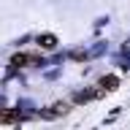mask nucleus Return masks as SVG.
<instances>
[{
    "mask_svg": "<svg viewBox=\"0 0 130 130\" xmlns=\"http://www.w3.org/2000/svg\"><path fill=\"white\" fill-rule=\"evenodd\" d=\"M19 119V114L16 111H6V114H0V122H16Z\"/></svg>",
    "mask_w": 130,
    "mask_h": 130,
    "instance_id": "obj_1",
    "label": "nucleus"
},
{
    "mask_svg": "<svg viewBox=\"0 0 130 130\" xmlns=\"http://www.w3.org/2000/svg\"><path fill=\"white\" fill-rule=\"evenodd\" d=\"M100 87H103V89H114V87H117V79H114V76H108V79L100 81Z\"/></svg>",
    "mask_w": 130,
    "mask_h": 130,
    "instance_id": "obj_2",
    "label": "nucleus"
},
{
    "mask_svg": "<svg viewBox=\"0 0 130 130\" xmlns=\"http://www.w3.org/2000/svg\"><path fill=\"white\" fill-rule=\"evenodd\" d=\"M41 46H49V49H52V46H54V38H41Z\"/></svg>",
    "mask_w": 130,
    "mask_h": 130,
    "instance_id": "obj_3",
    "label": "nucleus"
}]
</instances>
